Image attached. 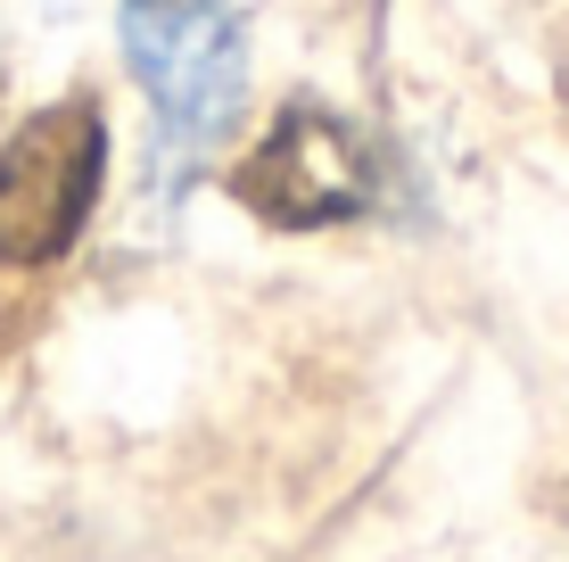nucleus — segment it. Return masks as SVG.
Wrapping results in <instances>:
<instances>
[{"label": "nucleus", "mask_w": 569, "mask_h": 562, "mask_svg": "<svg viewBox=\"0 0 569 562\" xmlns=\"http://www.w3.org/2000/svg\"><path fill=\"white\" fill-rule=\"evenodd\" d=\"M124 50L157 108V183L182 190L248 100V26L231 0H124Z\"/></svg>", "instance_id": "obj_1"}, {"label": "nucleus", "mask_w": 569, "mask_h": 562, "mask_svg": "<svg viewBox=\"0 0 569 562\" xmlns=\"http://www.w3.org/2000/svg\"><path fill=\"white\" fill-rule=\"evenodd\" d=\"M108 132L91 100L42 108L0 141V265H42L58 248H74L91 199H100Z\"/></svg>", "instance_id": "obj_2"}, {"label": "nucleus", "mask_w": 569, "mask_h": 562, "mask_svg": "<svg viewBox=\"0 0 569 562\" xmlns=\"http://www.w3.org/2000/svg\"><path fill=\"white\" fill-rule=\"evenodd\" d=\"M240 207H257L272 231H330L356 224L380 199V174H371L363 141L339 125L330 108L289 100L272 125L257 132V149L240 158Z\"/></svg>", "instance_id": "obj_3"}]
</instances>
